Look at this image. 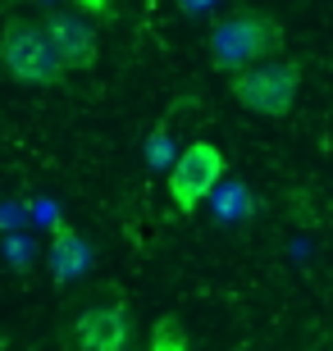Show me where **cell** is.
Masks as SVG:
<instances>
[{
	"label": "cell",
	"instance_id": "7",
	"mask_svg": "<svg viewBox=\"0 0 333 351\" xmlns=\"http://www.w3.org/2000/svg\"><path fill=\"white\" fill-rule=\"evenodd\" d=\"M87 265H91L87 242H82L73 228H55V247H51V274H55V278L69 283V278H78Z\"/></svg>",
	"mask_w": 333,
	"mask_h": 351
},
{
	"label": "cell",
	"instance_id": "9",
	"mask_svg": "<svg viewBox=\"0 0 333 351\" xmlns=\"http://www.w3.org/2000/svg\"><path fill=\"white\" fill-rule=\"evenodd\" d=\"M215 0H183V10H210Z\"/></svg>",
	"mask_w": 333,
	"mask_h": 351
},
{
	"label": "cell",
	"instance_id": "5",
	"mask_svg": "<svg viewBox=\"0 0 333 351\" xmlns=\"http://www.w3.org/2000/svg\"><path fill=\"white\" fill-rule=\"evenodd\" d=\"M41 32H46V41H51V51L65 73L96 64V27H91L87 14H51L41 23Z\"/></svg>",
	"mask_w": 333,
	"mask_h": 351
},
{
	"label": "cell",
	"instance_id": "8",
	"mask_svg": "<svg viewBox=\"0 0 333 351\" xmlns=\"http://www.w3.org/2000/svg\"><path fill=\"white\" fill-rule=\"evenodd\" d=\"M151 347L155 351H187V333H183V324L174 315H165V319L151 328Z\"/></svg>",
	"mask_w": 333,
	"mask_h": 351
},
{
	"label": "cell",
	"instance_id": "4",
	"mask_svg": "<svg viewBox=\"0 0 333 351\" xmlns=\"http://www.w3.org/2000/svg\"><path fill=\"white\" fill-rule=\"evenodd\" d=\"M219 178H224V156H219V146L192 142L179 160H174V173H169V196H174V206H179L183 215H192L205 196L215 192Z\"/></svg>",
	"mask_w": 333,
	"mask_h": 351
},
{
	"label": "cell",
	"instance_id": "2",
	"mask_svg": "<svg viewBox=\"0 0 333 351\" xmlns=\"http://www.w3.org/2000/svg\"><path fill=\"white\" fill-rule=\"evenodd\" d=\"M283 51V27L279 19H269V14H233V19H224V23L210 32V60H215V69H224V73H233V69L251 64V60H269V55Z\"/></svg>",
	"mask_w": 333,
	"mask_h": 351
},
{
	"label": "cell",
	"instance_id": "10",
	"mask_svg": "<svg viewBox=\"0 0 333 351\" xmlns=\"http://www.w3.org/2000/svg\"><path fill=\"white\" fill-rule=\"evenodd\" d=\"M78 5H82V10L91 14V10H105V5H110V0H78Z\"/></svg>",
	"mask_w": 333,
	"mask_h": 351
},
{
	"label": "cell",
	"instance_id": "3",
	"mask_svg": "<svg viewBox=\"0 0 333 351\" xmlns=\"http://www.w3.org/2000/svg\"><path fill=\"white\" fill-rule=\"evenodd\" d=\"M0 64L23 87H55L65 78V69L55 60L41 23H27V19H10L5 23V32H0Z\"/></svg>",
	"mask_w": 333,
	"mask_h": 351
},
{
	"label": "cell",
	"instance_id": "1",
	"mask_svg": "<svg viewBox=\"0 0 333 351\" xmlns=\"http://www.w3.org/2000/svg\"><path fill=\"white\" fill-rule=\"evenodd\" d=\"M301 69L292 60H251L233 69V101L260 119H283L297 105Z\"/></svg>",
	"mask_w": 333,
	"mask_h": 351
},
{
	"label": "cell",
	"instance_id": "6",
	"mask_svg": "<svg viewBox=\"0 0 333 351\" xmlns=\"http://www.w3.org/2000/svg\"><path fill=\"white\" fill-rule=\"evenodd\" d=\"M73 342L87 351H119L128 347V311L124 306H91L73 319Z\"/></svg>",
	"mask_w": 333,
	"mask_h": 351
}]
</instances>
